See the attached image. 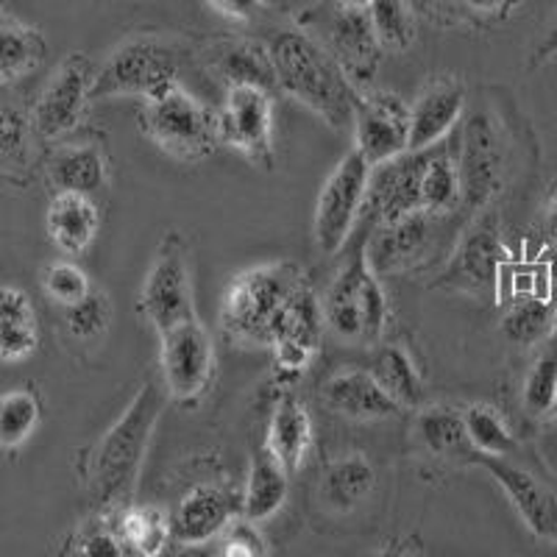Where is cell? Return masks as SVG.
Listing matches in <instances>:
<instances>
[{
  "instance_id": "obj_1",
  "label": "cell",
  "mask_w": 557,
  "mask_h": 557,
  "mask_svg": "<svg viewBox=\"0 0 557 557\" xmlns=\"http://www.w3.org/2000/svg\"><path fill=\"white\" fill-rule=\"evenodd\" d=\"M171 401L165 382L146 380L134 393L123 416L98 437V444L82 460V476L98 513L121 516L134 502L139 471L157 421Z\"/></svg>"
},
{
  "instance_id": "obj_2",
  "label": "cell",
  "mask_w": 557,
  "mask_h": 557,
  "mask_svg": "<svg viewBox=\"0 0 557 557\" xmlns=\"http://www.w3.org/2000/svg\"><path fill=\"white\" fill-rule=\"evenodd\" d=\"M282 96L315 112L335 132L355 128L360 87L326 48L305 28H282L268 39Z\"/></svg>"
},
{
  "instance_id": "obj_3",
  "label": "cell",
  "mask_w": 557,
  "mask_h": 557,
  "mask_svg": "<svg viewBox=\"0 0 557 557\" xmlns=\"http://www.w3.org/2000/svg\"><path fill=\"white\" fill-rule=\"evenodd\" d=\"M137 123L139 132L146 134L159 151L187 165L203 162L223 146L218 112L190 96L178 82L146 98L139 107Z\"/></svg>"
},
{
  "instance_id": "obj_4",
  "label": "cell",
  "mask_w": 557,
  "mask_h": 557,
  "mask_svg": "<svg viewBox=\"0 0 557 557\" xmlns=\"http://www.w3.org/2000/svg\"><path fill=\"white\" fill-rule=\"evenodd\" d=\"M305 273L293 262L251 268L228 285L221 307V332L240 346H268L278 312L287 305Z\"/></svg>"
},
{
  "instance_id": "obj_5",
  "label": "cell",
  "mask_w": 557,
  "mask_h": 557,
  "mask_svg": "<svg viewBox=\"0 0 557 557\" xmlns=\"http://www.w3.org/2000/svg\"><path fill=\"white\" fill-rule=\"evenodd\" d=\"M321 305L326 330L341 341L355 343V346H376L382 341L391 307L382 290L380 273L371 268L366 257V240L335 273Z\"/></svg>"
},
{
  "instance_id": "obj_6",
  "label": "cell",
  "mask_w": 557,
  "mask_h": 557,
  "mask_svg": "<svg viewBox=\"0 0 557 557\" xmlns=\"http://www.w3.org/2000/svg\"><path fill=\"white\" fill-rule=\"evenodd\" d=\"M176 42L157 34H139L126 39L98 67L92 84V103L109 98H151L168 84L178 82Z\"/></svg>"
},
{
  "instance_id": "obj_7",
  "label": "cell",
  "mask_w": 557,
  "mask_h": 557,
  "mask_svg": "<svg viewBox=\"0 0 557 557\" xmlns=\"http://www.w3.org/2000/svg\"><path fill=\"white\" fill-rule=\"evenodd\" d=\"M298 26L310 32L335 57L357 87L376 76L385 48L371 26L368 9H343L321 0L315 9H307L298 17Z\"/></svg>"
},
{
  "instance_id": "obj_8",
  "label": "cell",
  "mask_w": 557,
  "mask_h": 557,
  "mask_svg": "<svg viewBox=\"0 0 557 557\" xmlns=\"http://www.w3.org/2000/svg\"><path fill=\"white\" fill-rule=\"evenodd\" d=\"M455 153L462 182V209L480 212L499 196L507 171V143L499 121L485 109L455 128Z\"/></svg>"
},
{
  "instance_id": "obj_9",
  "label": "cell",
  "mask_w": 557,
  "mask_h": 557,
  "mask_svg": "<svg viewBox=\"0 0 557 557\" xmlns=\"http://www.w3.org/2000/svg\"><path fill=\"white\" fill-rule=\"evenodd\" d=\"M187 253L190 251H187V240L182 237V232L168 228L153 251L151 268L146 273L143 290H139L137 312L159 335L178 323L190 321V318H198Z\"/></svg>"
},
{
  "instance_id": "obj_10",
  "label": "cell",
  "mask_w": 557,
  "mask_h": 557,
  "mask_svg": "<svg viewBox=\"0 0 557 557\" xmlns=\"http://www.w3.org/2000/svg\"><path fill=\"white\" fill-rule=\"evenodd\" d=\"M368 182H371V165L357 148H351L318 193L315 223H312L318 251L332 257L348 246L357 218L366 209Z\"/></svg>"
},
{
  "instance_id": "obj_11",
  "label": "cell",
  "mask_w": 557,
  "mask_h": 557,
  "mask_svg": "<svg viewBox=\"0 0 557 557\" xmlns=\"http://www.w3.org/2000/svg\"><path fill=\"white\" fill-rule=\"evenodd\" d=\"M159 368L173 405L196 407L215 376V346L198 318L178 323L159 335Z\"/></svg>"
},
{
  "instance_id": "obj_12",
  "label": "cell",
  "mask_w": 557,
  "mask_h": 557,
  "mask_svg": "<svg viewBox=\"0 0 557 557\" xmlns=\"http://www.w3.org/2000/svg\"><path fill=\"white\" fill-rule=\"evenodd\" d=\"M96 73L98 67L87 53L73 51L62 59L32 109L39 139H62L76 132L78 123L84 121V112L92 103Z\"/></svg>"
},
{
  "instance_id": "obj_13",
  "label": "cell",
  "mask_w": 557,
  "mask_h": 557,
  "mask_svg": "<svg viewBox=\"0 0 557 557\" xmlns=\"http://www.w3.org/2000/svg\"><path fill=\"white\" fill-rule=\"evenodd\" d=\"M221 121V143L240 157H246L253 168L271 171L276 162L273 151V92L237 84L226 89V101L218 109Z\"/></svg>"
},
{
  "instance_id": "obj_14",
  "label": "cell",
  "mask_w": 557,
  "mask_h": 557,
  "mask_svg": "<svg viewBox=\"0 0 557 557\" xmlns=\"http://www.w3.org/2000/svg\"><path fill=\"white\" fill-rule=\"evenodd\" d=\"M505 262V246H502V226L494 212L474 218L457 240L444 273L437 276V287H451L462 293H494L499 268Z\"/></svg>"
},
{
  "instance_id": "obj_15",
  "label": "cell",
  "mask_w": 557,
  "mask_h": 557,
  "mask_svg": "<svg viewBox=\"0 0 557 557\" xmlns=\"http://www.w3.org/2000/svg\"><path fill=\"white\" fill-rule=\"evenodd\" d=\"M412 112L410 103L396 92L374 89L362 92L355 114V148L371 168L410 151Z\"/></svg>"
},
{
  "instance_id": "obj_16",
  "label": "cell",
  "mask_w": 557,
  "mask_h": 557,
  "mask_svg": "<svg viewBox=\"0 0 557 557\" xmlns=\"http://www.w3.org/2000/svg\"><path fill=\"white\" fill-rule=\"evenodd\" d=\"M471 462L494 476L496 485L505 491L510 505L516 507V513L521 516V521H524L527 530H530L535 539L557 544V491L555 487L546 485L541 476L521 469V466L510 462L507 457L482 455V451H476V455L471 457Z\"/></svg>"
},
{
  "instance_id": "obj_17",
  "label": "cell",
  "mask_w": 557,
  "mask_h": 557,
  "mask_svg": "<svg viewBox=\"0 0 557 557\" xmlns=\"http://www.w3.org/2000/svg\"><path fill=\"white\" fill-rule=\"evenodd\" d=\"M430 157L432 148L405 151L371 168L362 215H368L374 226H380V223H391L396 218L418 212L421 209V178H424Z\"/></svg>"
},
{
  "instance_id": "obj_18",
  "label": "cell",
  "mask_w": 557,
  "mask_h": 557,
  "mask_svg": "<svg viewBox=\"0 0 557 557\" xmlns=\"http://www.w3.org/2000/svg\"><path fill=\"white\" fill-rule=\"evenodd\" d=\"M235 516L237 499L223 482H196L173 507V541L182 546L207 544L218 539Z\"/></svg>"
},
{
  "instance_id": "obj_19",
  "label": "cell",
  "mask_w": 557,
  "mask_h": 557,
  "mask_svg": "<svg viewBox=\"0 0 557 557\" xmlns=\"http://www.w3.org/2000/svg\"><path fill=\"white\" fill-rule=\"evenodd\" d=\"M437 215H430L424 209L396 218L391 223L374 226V235L366 237V257L380 276L399 273L424 260V253L432 246V228Z\"/></svg>"
},
{
  "instance_id": "obj_20",
  "label": "cell",
  "mask_w": 557,
  "mask_h": 557,
  "mask_svg": "<svg viewBox=\"0 0 557 557\" xmlns=\"http://www.w3.org/2000/svg\"><path fill=\"white\" fill-rule=\"evenodd\" d=\"M198 59H201L209 76H215L226 89L237 87V84H253V87L271 89L273 96L282 92L268 42L228 37L212 39L198 51Z\"/></svg>"
},
{
  "instance_id": "obj_21",
  "label": "cell",
  "mask_w": 557,
  "mask_h": 557,
  "mask_svg": "<svg viewBox=\"0 0 557 557\" xmlns=\"http://www.w3.org/2000/svg\"><path fill=\"white\" fill-rule=\"evenodd\" d=\"M321 401L335 416L351 418V421H382V418L399 416L405 407L393 399L391 393L376 382L371 368H343L335 371L321 385Z\"/></svg>"
},
{
  "instance_id": "obj_22",
  "label": "cell",
  "mask_w": 557,
  "mask_h": 557,
  "mask_svg": "<svg viewBox=\"0 0 557 557\" xmlns=\"http://www.w3.org/2000/svg\"><path fill=\"white\" fill-rule=\"evenodd\" d=\"M462 107H466V84L460 78H432L410 103V151H424L444 143L460 123Z\"/></svg>"
},
{
  "instance_id": "obj_23",
  "label": "cell",
  "mask_w": 557,
  "mask_h": 557,
  "mask_svg": "<svg viewBox=\"0 0 557 557\" xmlns=\"http://www.w3.org/2000/svg\"><path fill=\"white\" fill-rule=\"evenodd\" d=\"M45 176L57 193L98 196L107 190L109 176H112V159H109L107 146L96 139L62 143L45 162Z\"/></svg>"
},
{
  "instance_id": "obj_24",
  "label": "cell",
  "mask_w": 557,
  "mask_h": 557,
  "mask_svg": "<svg viewBox=\"0 0 557 557\" xmlns=\"http://www.w3.org/2000/svg\"><path fill=\"white\" fill-rule=\"evenodd\" d=\"M45 228L59 251L82 253L96 240L98 228H101V212H98L92 196L53 193L48 215H45Z\"/></svg>"
},
{
  "instance_id": "obj_25",
  "label": "cell",
  "mask_w": 557,
  "mask_h": 557,
  "mask_svg": "<svg viewBox=\"0 0 557 557\" xmlns=\"http://www.w3.org/2000/svg\"><path fill=\"white\" fill-rule=\"evenodd\" d=\"M265 446L278 457V462L290 474H296L305 466L307 451L312 446V418L293 393L278 396L276 405H273L265 432Z\"/></svg>"
},
{
  "instance_id": "obj_26",
  "label": "cell",
  "mask_w": 557,
  "mask_h": 557,
  "mask_svg": "<svg viewBox=\"0 0 557 557\" xmlns=\"http://www.w3.org/2000/svg\"><path fill=\"white\" fill-rule=\"evenodd\" d=\"M376 471L362 455H348L341 460H332L321 471L318 480V499L332 513H355L357 507L374 494Z\"/></svg>"
},
{
  "instance_id": "obj_27",
  "label": "cell",
  "mask_w": 557,
  "mask_h": 557,
  "mask_svg": "<svg viewBox=\"0 0 557 557\" xmlns=\"http://www.w3.org/2000/svg\"><path fill=\"white\" fill-rule=\"evenodd\" d=\"M290 471L278 462V457L265 444L257 449L251 469L246 476V491L240 496V513L251 521H268L282 510L290 485Z\"/></svg>"
},
{
  "instance_id": "obj_28",
  "label": "cell",
  "mask_w": 557,
  "mask_h": 557,
  "mask_svg": "<svg viewBox=\"0 0 557 557\" xmlns=\"http://www.w3.org/2000/svg\"><path fill=\"white\" fill-rule=\"evenodd\" d=\"M32 114H26L14 103H3L0 109V168L3 178L12 187L26 190L34 182V139H37Z\"/></svg>"
},
{
  "instance_id": "obj_29",
  "label": "cell",
  "mask_w": 557,
  "mask_h": 557,
  "mask_svg": "<svg viewBox=\"0 0 557 557\" xmlns=\"http://www.w3.org/2000/svg\"><path fill=\"white\" fill-rule=\"evenodd\" d=\"M412 432H416V437L430 455L444 457V460L460 457L462 462H471V457L476 455L462 412L451 410L446 405L418 410L416 421H412Z\"/></svg>"
},
{
  "instance_id": "obj_30",
  "label": "cell",
  "mask_w": 557,
  "mask_h": 557,
  "mask_svg": "<svg viewBox=\"0 0 557 557\" xmlns=\"http://www.w3.org/2000/svg\"><path fill=\"white\" fill-rule=\"evenodd\" d=\"M45 57H48V42L42 32L3 12L0 17V82L9 87L20 78L32 76L45 62Z\"/></svg>"
},
{
  "instance_id": "obj_31",
  "label": "cell",
  "mask_w": 557,
  "mask_h": 557,
  "mask_svg": "<svg viewBox=\"0 0 557 557\" xmlns=\"http://www.w3.org/2000/svg\"><path fill=\"white\" fill-rule=\"evenodd\" d=\"M462 207V182L457 168L455 134L432 146V157L426 162L424 178H421V209L430 215H451Z\"/></svg>"
},
{
  "instance_id": "obj_32",
  "label": "cell",
  "mask_w": 557,
  "mask_h": 557,
  "mask_svg": "<svg viewBox=\"0 0 557 557\" xmlns=\"http://www.w3.org/2000/svg\"><path fill=\"white\" fill-rule=\"evenodd\" d=\"M371 374L401 407H418L424 399V385H421L416 360L399 343H382L376 348L374 360H371Z\"/></svg>"
},
{
  "instance_id": "obj_33",
  "label": "cell",
  "mask_w": 557,
  "mask_h": 557,
  "mask_svg": "<svg viewBox=\"0 0 557 557\" xmlns=\"http://www.w3.org/2000/svg\"><path fill=\"white\" fill-rule=\"evenodd\" d=\"M557 305L539 293H519L502 315V335L516 346H535L546 341L555 323Z\"/></svg>"
},
{
  "instance_id": "obj_34",
  "label": "cell",
  "mask_w": 557,
  "mask_h": 557,
  "mask_svg": "<svg viewBox=\"0 0 557 557\" xmlns=\"http://www.w3.org/2000/svg\"><path fill=\"white\" fill-rule=\"evenodd\" d=\"M117 527H121V535L132 555H162L173 541L171 516L162 513L159 507L128 505L117 516Z\"/></svg>"
},
{
  "instance_id": "obj_35",
  "label": "cell",
  "mask_w": 557,
  "mask_h": 557,
  "mask_svg": "<svg viewBox=\"0 0 557 557\" xmlns=\"http://www.w3.org/2000/svg\"><path fill=\"white\" fill-rule=\"evenodd\" d=\"M42 418V401L34 387H14L0 399V444L3 449H17L26 444Z\"/></svg>"
},
{
  "instance_id": "obj_36",
  "label": "cell",
  "mask_w": 557,
  "mask_h": 557,
  "mask_svg": "<svg viewBox=\"0 0 557 557\" xmlns=\"http://www.w3.org/2000/svg\"><path fill=\"white\" fill-rule=\"evenodd\" d=\"M368 17L385 51L405 53L416 42V17L407 0H371Z\"/></svg>"
},
{
  "instance_id": "obj_37",
  "label": "cell",
  "mask_w": 557,
  "mask_h": 557,
  "mask_svg": "<svg viewBox=\"0 0 557 557\" xmlns=\"http://www.w3.org/2000/svg\"><path fill=\"white\" fill-rule=\"evenodd\" d=\"M462 418H466V430H469L471 444L482 455L510 457L519 449L516 435L505 424L502 412L494 410L491 405H469L462 410Z\"/></svg>"
},
{
  "instance_id": "obj_38",
  "label": "cell",
  "mask_w": 557,
  "mask_h": 557,
  "mask_svg": "<svg viewBox=\"0 0 557 557\" xmlns=\"http://www.w3.org/2000/svg\"><path fill=\"white\" fill-rule=\"evenodd\" d=\"M64 330L76 343H98L109 330L112 321V305H109L107 293L92 287L78 305L62 307Z\"/></svg>"
},
{
  "instance_id": "obj_39",
  "label": "cell",
  "mask_w": 557,
  "mask_h": 557,
  "mask_svg": "<svg viewBox=\"0 0 557 557\" xmlns=\"http://www.w3.org/2000/svg\"><path fill=\"white\" fill-rule=\"evenodd\" d=\"M557 396V343L546 341L544 351L527 371L521 401L530 416H552Z\"/></svg>"
},
{
  "instance_id": "obj_40",
  "label": "cell",
  "mask_w": 557,
  "mask_h": 557,
  "mask_svg": "<svg viewBox=\"0 0 557 557\" xmlns=\"http://www.w3.org/2000/svg\"><path fill=\"white\" fill-rule=\"evenodd\" d=\"M76 555H89V557H123L132 555L121 535V527H117V516L98 513L96 519L87 521V524L78 527L76 532Z\"/></svg>"
},
{
  "instance_id": "obj_41",
  "label": "cell",
  "mask_w": 557,
  "mask_h": 557,
  "mask_svg": "<svg viewBox=\"0 0 557 557\" xmlns=\"http://www.w3.org/2000/svg\"><path fill=\"white\" fill-rule=\"evenodd\" d=\"M42 290L53 305L70 307L78 305L92 290V285H89V276L76 262H53L42 271Z\"/></svg>"
},
{
  "instance_id": "obj_42",
  "label": "cell",
  "mask_w": 557,
  "mask_h": 557,
  "mask_svg": "<svg viewBox=\"0 0 557 557\" xmlns=\"http://www.w3.org/2000/svg\"><path fill=\"white\" fill-rule=\"evenodd\" d=\"M223 546V555L235 557H262L268 555V544L262 539V532L257 530V521L246 519V516H235L223 527V532L218 535Z\"/></svg>"
},
{
  "instance_id": "obj_43",
  "label": "cell",
  "mask_w": 557,
  "mask_h": 557,
  "mask_svg": "<svg viewBox=\"0 0 557 557\" xmlns=\"http://www.w3.org/2000/svg\"><path fill=\"white\" fill-rule=\"evenodd\" d=\"M37 323H0V357H3V362L26 360L37 351Z\"/></svg>"
},
{
  "instance_id": "obj_44",
  "label": "cell",
  "mask_w": 557,
  "mask_h": 557,
  "mask_svg": "<svg viewBox=\"0 0 557 557\" xmlns=\"http://www.w3.org/2000/svg\"><path fill=\"white\" fill-rule=\"evenodd\" d=\"M203 3L232 23H253L268 9V0H203Z\"/></svg>"
},
{
  "instance_id": "obj_45",
  "label": "cell",
  "mask_w": 557,
  "mask_h": 557,
  "mask_svg": "<svg viewBox=\"0 0 557 557\" xmlns=\"http://www.w3.org/2000/svg\"><path fill=\"white\" fill-rule=\"evenodd\" d=\"M524 0H460V9L480 23H502L507 20Z\"/></svg>"
},
{
  "instance_id": "obj_46",
  "label": "cell",
  "mask_w": 557,
  "mask_h": 557,
  "mask_svg": "<svg viewBox=\"0 0 557 557\" xmlns=\"http://www.w3.org/2000/svg\"><path fill=\"white\" fill-rule=\"evenodd\" d=\"M555 57H557V12H555V17L549 20V26L541 32L539 45H535V51H532L527 70L544 67V64H549Z\"/></svg>"
},
{
  "instance_id": "obj_47",
  "label": "cell",
  "mask_w": 557,
  "mask_h": 557,
  "mask_svg": "<svg viewBox=\"0 0 557 557\" xmlns=\"http://www.w3.org/2000/svg\"><path fill=\"white\" fill-rule=\"evenodd\" d=\"M544 257H546V260H544V265H546V293H549V298L557 305V240L552 243L549 251H546Z\"/></svg>"
},
{
  "instance_id": "obj_48",
  "label": "cell",
  "mask_w": 557,
  "mask_h": 557,
  "mask_svg": "<svg viewBox=\"0 0 557 557\" xmlns=\"http://www.w3.org/2000/svg\"><path fill=\"white\" fill-rule=\"evenodd\" d=\"M544 232H546V237H549L552 243L557 240V198H555V201L549 203V207H546V215H544Z\"/></svg>"
},
{
  "instance_id": "obj_49",
  "label": "cell",
  "mask_w": 557,
  "mask_h": 557,
  "mask_svg": "<svg viewBox=\"0 0 557 557\" xmlns=\"http://www.w3.org/2000/svg\"><path fill=\"white\" fill-rule=\"evenodd\" d=\"M424 7L426 9H441V12H449V9H455V7H460V0H424Z\"/></svg>"
},
{
  "instance_id": "obj_50",
  "label": "cell",
  "mask_w": 557,
  "mask_h": 557,
  "mask_svg": "<svg viewBox=\"0 0 557 557\" xmlns=\"http://www.w3.org/2000/svg\"><path fill=\"white\" fill-rule=\"evenodd\" d=\"M330 3H335V7H343V9H368L371 0H330Z\"/></svg>"
},
{
  "instance_id": "obj_51",
  "label": "cell",
  "mask_w": 557,
  "mask_h": 557,
  "mask_svg": "<svg viewBox=\"0 0 557 557\" xmlns=\"http://www.w3.org/2000/svg\"><path fill=\"white\" fill-rule=\"evenodd\" d=\"M546 341L557 343V310H555V323H552V332H549V337H546Z\"/></svg>"
},
{
  "instance_id": "obj_52",
  "label": "cell",
  "mask_w": 557,
  "mask_h": 557,
  "mask_svg": "<svg viewBox=\"0 0 557 557\" xmlns=\"http://www.w3.org/2000/svg\"><path fill=\"white\" fill-rule=\"evenodd\" d=\"M552 416L557 418V396H555V407H552Z\"/></svg>"
}]
</instances>
